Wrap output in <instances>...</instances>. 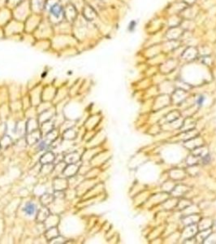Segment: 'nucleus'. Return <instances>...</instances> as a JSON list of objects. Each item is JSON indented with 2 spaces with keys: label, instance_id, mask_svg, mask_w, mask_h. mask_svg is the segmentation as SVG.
I'll return each mask as SVG.
<instances>
[{
  "label": "nucleus",
  "instance_id": "f257e3e1",
  "mask_svg": "<svg viewBox=\"0 0 216 244\" xmlns=\"http://www.w3.org/2000/svg\"><path fill=\"white\" fill-rule=\"evenodd\" d=\"M35 210H36V207L32 203H28L24 208V212H25L27 215H29V216L33 215L35 212Z\"/></svg>",
  "mask_w": 216,
  "mask_h": 244
},
{
  "label": "nucleus",
  "instance_id": "f03ea898",
  "mask_svg": "<svg viewBox=\"0 0 216 244\" xmlns=\"http://www.w3.org/2000/svg\"><path fill=\"white\" fill-rule=\"evenodd\" d=\"M51 12L53 16H55V17H58L59 15L61 14V9H60V7L58 5H54L52 6L51 7Z\"/></svg>",
  "mask_w": 216,
  "mask_h": 244
},
{
  "label": "nucleus",
  "instance_id": "7ed1b4c3",
  "mask_svg": "<svg viewBox=\"0 0 216 244\" xmlns=\"http://www.w3.org/2000/svg\"><path fill=\"white\" fill-rule=\"evenodd\" d=\"M136 25H137V22L135 21H132L129 23V25H128V30L130 32H132L134 31L135 28H136Z\"/></svg>",
  "mask_w": 216,
  "mask_h": 244
},
{
  "label": "nucleus",
  "instance_id": "20e7f679",
  "mask_svg": "<svg viewBox=\"0 0 216 244\" xmlns=\"http://www.w3.org/2000/svg\"><path fill=\"white\" fill-rule=\"evenodd\" d=\"M204 97L203 96H201V97H199L198 98V99H197V103L199 104V105H201L202 103H203V102H204Z\"/></svg>",
  "mask_w": 216,
  "mask_h": 244
}]
</instances>
